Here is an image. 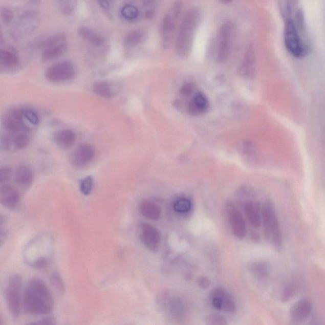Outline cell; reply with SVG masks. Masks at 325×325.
Segmentation results:
<instances>
[{
    "label": "cell",
    "mask_w": 325,
    "mask_h": 325,
    "mask_svg": "<svg viewBox=\"0 0 325 325\" xmlns=\"http://www.w3.org/2000/svg\"><path fill=\"white\" fill-rule=\"evenodd\" d=\"M23 306L31 316L47 315L54 309V301L48 287L40 279L31 280L24 292Z\"/></svg>",
    "instance_id": "cell-1"
},
{
    "label": "cell",
    "mask_w": 325,
    "mask_h": 325,
    "mask_svg": "<svg viewBox=\"0 0 325 325\" xmlns=\"http://www.w3.org/2000/svg\"><path fill=\"white\" fill-rule=\"evenodd\" d=\"M201 18L202 13L198 8H192L185 14L176 40V50L179 56L186 57L191 52Z\"/></svg>",
    "instance_id": "cell-2"
},
{
    "label": "cell",
    "mask_w": 325,
    "mask_h": 325,
    "mask_svg": "<svg viewBox=\"0 0 325 325\" xmlns=\"http://www.w3.org/2000/svg\"><path fill=\"white\" fill-rule=\"evenodd\" d=\"M262 224L266 239L274 247H281L283 240L275 208L271 201H266L262 207Z\"/></svg>",
    "instance_id": "cell-3"
},
{
    "label": "cell",
    "mask_w": 325,
    "mask_h": 325,
    "mask_svg": "<svg viewBox=\"0 0 325 325\" xmlns=\"http://www.w3.org/2000/svg\"><path fill=\"white\" fill-rule=\"evenodd\" d=\"M284 43L288 52L296 58L305 57L309 48L301 39L297 26L292 19H287L284 29Z\"/></svg>",
    "instance_id": "cell-4"
},
{
    "label": "cell",
    "mask_w": 325,
    "mask_h": 325,
    "mask_svg": "<svg viewBox=\"0 0 325 325\" xmlns=\"http://www.w3.org/2000/svg\"><path fill=\"white\" fill-rule=\"evenodd\" d=\"M22 286V277L18 274H14L8 279L5 287V295L7 307L15 319L20 316Z\"/></svg>",
    "instance_id": "cell-5"
},
{
    "label": "cell",
    "mask_w": 325,
    "mask_h": 325,
    "mask_svg": "<svg viewBox=\"0 0 325 325\" xmlns=\"http://www.w3.org/2000/svg\"><path fill=\"white\" fill-rule=\"evenodd\" d=\"M182 2L177 1L166 13L161 26V38L164 46H168L172 40L174 33L181 14Z\"/></svg>",
    "instance_id": "cell-6"
},
{
    "label": "cell",
    "mask_w": 325,
    "mask_h": 325,
    "mask_svg": "<svg viewBox=\"0 0 325 325\" xmlns=\"http://www.w3.org/2000/svg\"><path fill=\"white\" fill-rule=\"evenodd\" d=\"M75 76V69L70 61L58 62L50 66L45 73L47 80L52 83H62L72 80Z\"/></svg>",
    "instance_id": "cell-7"
},
{
    "label": "cell",
    "mask_w": 325,
    "mask_h": 325,
    "mask_svg": "<svg viewBox=\"0 0 325 325\" xmlns=\"http://www.w3.org/2000/svg\"><path fill=\"white\" fill-rule=\"evenodd\" d=\"M228 221L232 232L237 239H244L247 233V225L245 219L237 208L232 203L226 206Z\"/></svg>",
    "instance_id": "cell-8"
},
{
    "label": "cell",
    "mask_w": 325,
    "mask_h": 325,
    "mask_svg": "<svg viewBox=\"0 0 325 325\" xmlns=\"http://www.w3.org/2000/svg\"><path fill=\"white\" fill-rule=\"evenodd\" d=\"M232 32V24L229 21L221 26L219 33L218 60L223 62L228 59L231 49Z\"/></svg>",
    "instance_id": "cell-9"
},
{
    "label": "cell",
    "mask_w": 325,
    "mask_h": 325,
    "mask_svg": "<svg viewBox=\"0 0 325 325\" xmlns=\"http://www.w3.org/2000/svg\"><path fill=\"white\" fill-rule=\"evenodd\" d=\"M211 302L214 308L229 313L236 310L235 304L232 296L222 287L214 289L211 293Z\"/></svg>",
    "instance_id": "cell-10"
},
{
    "label": "cell",
    "mask_w": 325,
    "mask_h": 325,
    "mask_svg": "<svg viewBox=\"0 0 325 325\" xmlns=\"http://www.w3.org/2000/svg\"><path fill=\"white\" fill-rule=\"evenodd\" d=\"M95 150L91 145L83 144L78 146L71 153L70 161L71 165L76 168H82L89 165L94 160Z\"/></svg>",
    "instance_id": "cell-11"
},
{
    "label": "cell",
    "mask_w": 325,
    "mask_h": 325,
    "mask_svg": "<svg viewBox=\"0 0 325 325\" xmlns=\"http://www.w3.org/2000/svg\"><path fill=\"white\" fill-rule=\"evenodd\" d=\"M160 306L163 310L174 318L181 319L184 316L185 308L183 302L176 295H163L160 298Z\"/></svg>",
    "instance_id": "cell-12"
},
{
    "label": "cell",
    "mask_w": 325,
    "mask_h": 325,
    "mask_svg": "<svg viewBox=\"0 0 325 325\" xmlns=\"http://www.w3.org/2000/svg\"><path fill=\"white\" fill-rule=\"evenodd\" d=\"M141 239L147 248L156 251L159 247L161 236L159 231L154 226L147 223H142L140 226Z\"/></svg>",
    "instance_id": "cell-13"
},
{
    "label": "cell",
    "mask_w": 325,
    "mask_h": 325,
    "mask_svg": "<svg viewBox=\"0 0 325 325\" xmlns=\"http://www.w3.org/2000/svg\"><path fill=\"white\" fill-rule=\"evenodd\" d=\"M313 309V306L311 300L302 298L295 303L290 309V318L295 323H300L310 316Z\"/></svg>",
    "instance_id": "cell-14"
},
{
    "label": "cell",
    "mask_w": 325,
    "mask_h": 325,
    "mask_svg": "<svg viewBox=\"0 0 325 325\" xmlns=\"http://www.w3.org/2000/svg\"><path fill=\"white\" fill-rule=\"evenodd\" d=\"M23 118L22 110H13L5 115L3 120V125L9 133H16L27 128L24 122Z\"/></svg>",
    "instance_id": "cell-15"
},
{
    "label": "cell",
    "mask_w": 325,
    "mask_h": 325,
    "mask_svg": "<svg viewBox=\"0 0 325 325\" xmlns=\"http://www.w3.org/2000/svg\"><path fill=\"white\" fill-rule=\"evenodd\" d=\"M20 194L17 190L9 184H2L0 188V202L9 209L16 208L20 202Z\"/></svg>",
    "instance_id": "cell-16"
},
{
    "label": "cell",
    "mask_w": 325,
    "mask_h": 325,
    "mask_svg": "<svg viewBox=\"0 0 325 325\" xmlns=\"http://www.w3.org/2000/svg\"><path fill=\"white\" fill-rule=\"evenodd\" d=\"M19 64L20 58L16 50L12 47L2 49L0 51V68L2 70H14Z\"/></svg>",
    "instance_id": "cell-17"
},
{
    "label": "cell",
    "mask_w": 325,
    "mask_h": 325,
    "mask_svg": "<svg viewBox=\"0 0 325 325\" xmlns=\"http://www.w3.org/2000/svg\"><path fill=\"white\" fill-rule=\"evenodd\" d=\"M246 216L251 226L258 228L262 224V208L260 205L254 201H248L244 205Z\"/></svg>",
    "instance_id": "cell-18"
},
{
    "label": "cell",
    "mask_w": 325,
    "mask_h": 325,
    "mask_svg": "<svg viewBox=\"0 0 325 325\" xmlns=\"http://www.w3.org/2000/svg\"><path fill=\"white\" fill-rule=\"evenodd\" d=\"M255 70V50L252 45L248 46L246 50L244 59L240 66V72L246 78H250L253 75Z\"/></svg>",
    "instance_id": "cell-19"
},
{
    "label": "cell",
    "mask_w": 325,
    "mask_h": 325,
    "mask_svg": "<svg viewBox=\"0 0 325 325\" xmlns=\"http://www.w3.org/2000/svg\"><path fill=\"white\" fill-rule=\"evenodd\" d=\"M14 179L18 186L23 188H27L32 184L33 182V171L27 166H19L15 170Z\"/></svg>",
    "instance_id": "cell-20"
},
{
    "label": "cell",
    "mask_w": 325,
    "mask_h": 325,
    "mask_svg": "<svg viewBox=\"0 0 325 325\" xmlns=\"http://www.w3.org/2000/svg\"><path fill=\"white\" fill-rule=\"evenodd\" d=\"M54 141L60 149H70L76 141V134L71 130H62L57 132L54 136Z\"/></svg>",
    "instance_id": "cell-21"
},
{
    "label": "cell",
    "mask_w": 325,
    "mask_h": 325,
    "mask_svg": "<svg viewBox=\"0 0 325 325\" xmlns=\"http://www.w3.org/2000/svg\"><path fill=\"white\" fill-rule=\"evenodd\" d=\"M139 211L145 218L157 221L161 216V209L158 205L149 200H143L140 203Z\"/></svg>",
    "instance_id": "cell-22"
},
{
    "label": "cell",
    "mask_w": 325,
    "mask_h": 325,
    "mask_svg": "<svg viewBox=\"0 0 325 325\" xmlns=\"http://www.w3.org/2000/svg\"><path fill=\"white\" fill-rule=\"evenodd\" d=\"M208 108V101L204 94L198 93L192 98L188 105V110L192 115L201 114Z\"/></svg>",
    "instance_id": "cell-23"
},
{
    "label": "cell",
    "mask_w": 325,
    "mask_h": 325,
    "mask_svg": "<svg viewBox=\"0 0 325 325\" xmlns=\"http://www.w3.org/2000/svg\"><path fill=\"white\" fill-rule=\"evenodd\" d=\"M78 34L81 38L94 46L100 47L104 43V39L102 36L86 26H81L79 29Z\"/></svg>",
    "instance_id": "cell-24"
},
{
    "label": "cell",
    "mask_w": 325,
    "mask_h": 325,
    "mask_svg": "<svg viewBox=\"0 0 325 325\" xmlns=\"http://www.w3.org/2000/svg\"><path fill=\"white\" fill-rule=\"evenodd\" d=\"M67 50L68 46L64 43L44 49L41 54V60L44 62L51 61V60L62 56L67 51Z\"/></svg>",
    "instance_id": "cell-25"
},
{
    "label": "cell",
    "mask_w": 325,
    "mask_h": 325,
    "mask_svg": "<svg viewBox=\"0 0 325 325\" xmlns=\"http://www.w3.org/2000/svg\"><path fill=\"white\" fill-rule=\"evenodd\" d=\"M9 134L12 136L15 148L16 149H24L30 143V132L28 128L16 133Z\"/></svg>",
    "instance_id": "cell-26"
},
{
    "label": "cell",
    "mask_w": 325,
    "mask_h": 325,
    "mask_svg": "<svg viewBox=\"0 0 325 325\" xmlns=\"http://www.w3.org/2000/svg\"><path fill=\"white\" fill-rule=\"evenodd\" d=\"M253 275L258 279H266L270 275L271 269L270 266L265 262H257L252 266Z\"/></svg>",
    "instance_id": "cell-27"
},
{
    "label": "cell",
    "mask_w": 325,
    "mask_h": 325,
    "mask_svg": "<svg viewBox=\"0 0 325 325\" xmlns=\"http://www.w3.org/2000/svg\"><path fill=\"white\" fill-rule=\"evenodd\" d=\"M93 91L97 96L110 99L113 97V91L109 84L105 81H98L94 84Z\"/></svg>",
    "instance_id": "cell-28"
},
{
    "label": "cell",
    "mask_w": 325,
    "mask_h": 325,
    "mask_svg": "<svg viewBox=\"0 0 325 325\" xmlns=\"http://www.w3.org/2000/svg\"><path fill=\"white\" fill-rule=\"evenodd\" d=\"M66 40V36L63 34H57L49 37L44 39L39 44V48L46 49L50 47L59 46L60 44H64Z\"/></svg>",
    "instance_id": "cell-29"
},
{
    "label": "cell",
    "mask_w": 325,
    "mask_h": 325,
    "mask_svg": "<svg viewBox=\"0 0 325 325\" xmlns=\"http://www.w3.org/2000/svg\"><path fill=\"white\" fill-rule=\"evenodd\" d=\"M144 37V32L141 30L132 31L124 39V44L126 47H135L142 41Z\"/></svg>",
    "instance_id": "cell-30"
},
{
    "label": "cell",
    "mask_w": 325,
    "mask_h": 325,
    "mask_svg": "<svg viewBox=\"0 0 325 325\" xmlns=\"http://www.w3.org/2000/svg\"><path fill=\"white\" fill-rule=\"evenodd\" d=\"M94 186V179L92 176H88L81 180L80 184V191L84 196L91 194Z\"/></svg>",
    "instance_id": "cell-31"
},
{
    "label": "cell",
    "mask_w": 325,
    "mask_h": 325,
    "mask_svg": "<svg viewBox=\"0 0 325 325\" xmlns=\"http://www.w3.org/2000/svg\"><path fill=\"white\" fill-rule=\"evenodd\" d=\"M191 203L188 199L181 198L174 203V208L179 213H186L191 209Z\"/></svg>",
    "instance_id": "cell-32"
},
{
    "label": "cell",
    "mask_w": 325,
    "mask_h": 325,
    "mask_svg": "<svg viewBox=\"0 0 325 325\" xmlns=\"http://www.w3.org/2000/svg\"><path fill=\"white\" fill-rule=\"evenodd\" d=\"M121 15L126 20H132L136 19L139 15V10L136 7L132 5H126L121 10Z\"/></svg>",
    "instance_id": "cell-33"
},
{
    "label": "cell",
    "mask_w": 325,
    "mask_h": 325,
    "mask_svg": "<svg viewBox=\"0 0 325 325\" xmlns=\"http://www.w3.org/2000/svg\"><path fill=\"white\" fill-rule=\"evenodd\" d=\"M50 282L52 283L53 287L56 289L60 293H64L65 292V286L64 282L60 276V274L57 272H54L50 276Z\"/></svg>",
    "instance_id": "cell-34"
},
{
    "label": "cell",
    "mask_w": 325,
    "mask_h": 325,
    "mask_svg": "<svg viewBox=\"0 0 325 325\" xmlns=\"http://www.w3.org/2000/svg\"><path fill=\"white\" fill-rule=\"evenodd\" d=\"M297 292V288L294 284L288 285L285 288L282 294V300L284 302H288L292 299Z\"/></svg>",
    "instance_id": "cell-35"
},
{
    "label": "cell",
    "mask_w": 325,
    "mask_h": 325,
    "mask_svg": "<svg viewBox=\"0 0 325 325\" xmlns=\"http://www.w3.org/2000/svg\"><path fill=\"white\" fill-rule=\"evenodd\" d=\"M22 110L24 118H26L29 122L33 124V125H38L39 122V116L34 110L31 109H24Z\"/></svg>",
    "instance_id": "cell-36"
},
{
    "label": "cell",
    "mask_w": 325,
    "mask_h": 325,
    "mask_svg": "<svg viewBox=\"0 0 325 325\" xmlns=\"http://www.w3.org/2000/svg\"><path fill=\"white\" fill-rule=\"evenodd\" d=\"M208 324L213 325H222L226 324V319L223 316L219 315V314H211L207 319Z\"/></svg>",
    "instance_id": "cell-37"
},
{
    "label": "cell",
    "mask_w": 325,
    "mask_h": 325,
    "mask_svg": "<svg viewBox=\"0 0 325 325\" xmlns=\"http://www.w3.org/2000/svg\"><path fill=\"white\" fill-rule=\"evenodd\" d=\"M11 168L6 167V166L2 167L0 170V183L1 184H6V182L11 178Z\"/></svg>",
    "instance_id": "cell-38"
},
{
    "label": "cell",
    "mask_w": 325,
    "mask_h": 325,
    "mask_svg": "<svg viewBox=\"0 0 325 325\" xmlns=\"http://www.w3.org/2000/svg\"><path fill=\"white\" fill-rule=\"evenodd\" d=\"M296 22H297V30H300V31H303L305 29V15H304V13L302 10H299L296 14Z\"/></svg>",
    "instance_id": "cell-39"
},
{
    "label": "cell",
    "mask_w": 325,
    "mask_h": 325,
    "mask_svg": "<svg viewBox=\"0 0 325 325\" xmlns=\"http://www.w3.org/2000/svg\"><path fill=\"white\" fill-rule=\"evenodd\" d=\"M1 15L3 22L5 24L9 23L14 17V14L8 8L5 7L2 9Z\"/></svg>",
    "instance_id": "cell-40"
},
{
    "label": "cell",
    "mask_w": 325,
    "mask_h": 325,
    "mask_svg": "<svg viewBox=\"0 0 325 325\" xmlns=\"http://www.w3.org/2000/svg\"><path fill=\"white\" fill-rule=\"evenodd\" d=\"M30 324H56V321H55V319L53 317H47V318H44L41 319V320L34 322V323H31Z\"/></svg>",
    "instance_id": "cell-41"
},
{
    "label": "cell",
    "mask_w": 325,
    "mask_h": 325,
    "mask_svg": "<svg viewBox=\"0 0 325 325\" xmlns=\"http://www.w3.org/2000/svg\"><path fill=\"white\" fill-rule=\"evenodd\" d=\"M100 5V7L105 11H109L110 9L111 3L113 0H97Z\"/></svg>",
    "instance_id": "cell-42"
},
{
    "label": "cell",
    "mask_w": 325,
    "mask_h": 325,
    "mask_svg": "<svg viewBox=\"0 0 325 325\" xmlns=\"http://www.w3.org/2000/svg\"><path fill=\"white\" fill-rule=\"evenodd\" d=\"M198 284H199L201 287L203 288V289H205V288L209 287L210 281L209 280L206 278L205 277H202L199 280H198Z\"/></svg>",
    "instance_id": "cell-43"
},
{
    "label": "cell",
    "mask_w": 325,
    "mask_h": 325,
    "mask_svg": "<svg viewBox=\"0 0 325 325\" xmlns=\"http://www.w3.org/2000/svg\"><path fill=\"white\" fill-rule=\"evenodd\" d=\"M7 237V231L6 229H4L3 226H1V234H0V239H1V245H4L5 240Z\"/></svg>",
    "instance_id": "cell-44"
},
{
    "label": "cell",
    "mask_w": 325,
    "mask_h": 325,
    "mask_svg": "<svg viewBox=\"0 0 325 325\" xmlns=\"http://www.w3.org/2000/svg\"><path fill=\"white\" fill-rule=\"evenodd\" d=\"M220 1L224 4H229L233 1V0H220Z\"/></svg>",
    "instance_id": "cell-45"
}]
</instances>
